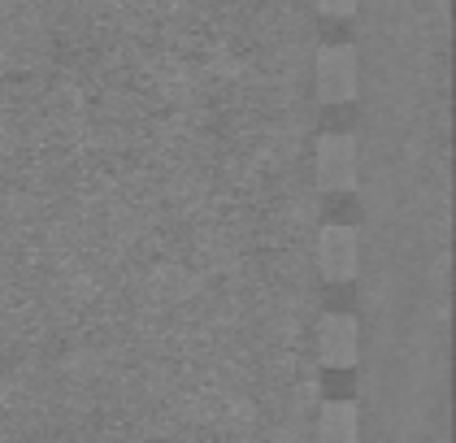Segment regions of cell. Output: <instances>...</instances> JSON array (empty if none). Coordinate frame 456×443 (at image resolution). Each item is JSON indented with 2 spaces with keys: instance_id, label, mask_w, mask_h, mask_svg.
<instances>
[{
  "instance_id": "6da1fadb",
  "label": "cell",
  "mask_w": 456,
  "mask_h": 443,
  "mask_svg": "<svg viewBox=\"0 0 456 443\" xmlns=\"http://www.w3.org/2000/svg\"><path fill=\"white\" fill-rule=\"evenodd\" d=\"M317 96L326 104H352V96H356V53L348 44L322 48V57H317Z\"/></svg>"
},
{
  "instance_id": "7a4b0ae2",
  "label": "cell",
  "mask_w": 456,
  "mask_h": 443,
  "mask_svg": "<svg viewBox=\"0 0 456 443\" xmlns=\"http://www.w3.org/2000/svg\"><path fill=\"white\" fill-rule=\"evenodd\" d=\"M356 183V139L322 135L317 139V187L322 192H352Z\"/></svg>"
},
{
  "instance_id": "3957f363",
  "label": "cell",
  "mask_w": 456,
  "mask_h": 443,
  "mask_svg": "<svg viewBox=\"0 0 456 443\" xmlns=\"http://www.w3.org/2000/svg\"><path fill=\"white\" fill-rule=\"evenodd\" d=\"M361 261V248H356V231L352 226H326L317 239V266L326 283H352Z\"/></svg>"
},
{
  "instance_id": "277c9868",
  "label": "cell",
  "mask_w": 456,
  "mask_h": 443,
  "mask_svg": "<svg viewBox=\"0 0 456 443\" xmlns=\"http://www.w3.org/2000/svg\"><path fill=\"white\" fill-rule=\"evenodd\" d=\"M356 322H352L348 313H330L326 322H322V331H317V352H322V361L330 365V370H348L356 365Z\"/></svg>"
},
{
  "instance_id": "5b68a950",
  "label": "cell",
  "mask_w": 456,
  "mask_h": 443,
  "mask_svg": "<svg viewBox=\"0 0 456 443\" xmlns=\"http://www.w3.org/2000/svg\"><path fill=\"white\" fill-rule=\"evenodd\" d=\"M356 431H361V422H356V405L335 400V405H326V409H322V426H317V435H322V439L352 443L356 439Z\"/></svg>"
},
{
  "instance_id": "8992f818",
  "label": "cell",
  "mask_w": 456,
  "mask_h": 443,
  "mask_svg": "<svg viewBox=\"0 0 456 443\" xmlns=\"http://www.w3.org/2000/svg\"><path fill=\"white\" fill-rule=\"evenodd\" d=\"M322 4V13H330V18H348L352 9H356V0H317Z\"/></svg>"
}]
</instances>
